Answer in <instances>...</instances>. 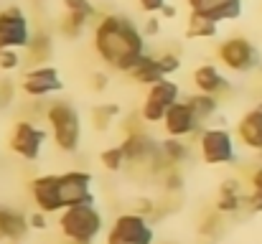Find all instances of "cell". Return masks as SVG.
I'll use <instances>...</instances> for the list:
<instances>
[{
	"instance_id": "1",
	"label": "cell",
	"mask_w": 262,
	"mask_h": 244,
	"mask_svg": "<svg viewBox=\"0 0 262 244\" xmlns=\"http://www.w3.org/2000/svg\"><path fill=\"white\" fill-rule=\"evenodd\" d=\"M94 51L117 72L133 74L145 59V36L133 23V18L110 13L94 26Z\"/></svg>"
},
{
	"instance_id": "2",
	"label": "cell",
	"mask_w": 262,
	"mask_h": 244,
	"mask_svg": "<svg viewBox=\"0 0 262 244\" xmlns=\"http://www.w3.org/2000/svg\"><path fill=\"white\" fill-rule=\"evenodd\" d=\"M59 229L61 234L69 239L72 244H92L102 227H104V219L99 214V209L94 204H82V206H69L59 214Z\"/></svg>"
},
{
	"instance_id": "3",
	"label": "cell",
	"mask_w": 262,
	"mask_h": 244,
	"mask_svg": "<svg viewBox=\"0 0 262 244\" xmlns=\"http://www.w3.org/2000/svg\"><path fill=\"white\" fill-rule=\"evenodd\" d=\"M46 122L51 127L54 143L61 153H77L82 143V117L69 102H54L46 109Z\"/></svg>"
},
{
	"instance_id": "4",
	"label": "cell",
	"mask_w": 262,
	"mask_h": 244,
	"mask_svg": "<svg viewBox=\"0 0 262 244\" xmlns=\"http://www.w3.org/2000/svg\"><path fill=\"white\" fill-rule=\"evenodd\" d=\"M216 56L234 74H250V72H255L262 64V56H260V51H257V46L250 38H245V36H229V38H224L219 43V49H216Z\"/></svg>"
},
{
	"instance_id": "5",
	"label": "cell",
	"mask_w": 262,
	"mask_h": 244,
	"mask_svg": "<svg viewBox=\"0 0 262 244\" xmlns=\"http://www.w3.org/2000/svg\"><path fill=\"white\" fill-rule=\"evenodd\" d=\"M199 156L206 165H229L237 161V143L227 127H204L199 132Z\"/></svg>"
},
{
	"instance_id": "6",
	"label": "cell",
	"mask_w": 262,
	"mask_h": 244,
	"mask_svg": "<svg viewBox=\"0 0 262 244\" xmlns=\"http://www.w3.org/2000/svg\"><path fill=\"white\" fill-rule=\"evenodd\" d=\"M107 244H156V229L148 216H140L138 211H125L112 221Z\"/></svg>"
},
{
	"instance_id": "7",
	"label": "cell",
	"mask_w": 262,
	"mask_h": 244,
	"mask_svg": "<svg viewBox=\"0 0 262 244\" xmlns=\"http://www.w3.org/2000/svg\"><path fill=\"white\" fill-rule=\"evenodd\" d=\"M33 41L28 18L20 8L0 10V51L3 49H28Z\"/></svg>"
},
{
	"instance_id": "8",
	"label": "cell",
	"mask_w": 262,
	"mask_h": 244,
	"mask_svg": "<svg viewBox=\"0 0 262 244\" xmlns=\"http://www.w3.org/2000/svg\"><path fill=\"white\" fill-rule=\"evenodd\" d=\"M46 140H49V132H46L43 127H38V125H33V122H28V120H23V122H18V125L13 127V132H10V150H13L15 156H20L23 161H38V156H41Z\"/></svg>"
},
{
	"instance_id": "9",
	"label": "cell",
	"mask_w": 262,
	"mask_h": 244,
	"mask_svg": "<svg viewBox=\"0 0 262 244\" xmlns=\"http://www.w3.org/2000/svg\"><path fill=\"white\" fill-rule=\"evenodd\" d=\"M31 196L36 201V209L43 214H61L64 206V196H61V175L46 173L31 181Z\"/></svg>"
},
{
	"instance_id": "10",
	"label": "cell",
	"mask_w": 262,
	"mask_h": 244,
	"mask_svg": "<svg viewBox=\"0 0 262 244\" xmlns=\"http://www.w3.org/2000/svg\"><path fill=\"white\" fill-rule=\"evenodd\" d=\"M20 89L33 97V99H41V97H49V94H56L64 89V81L59 77L56 66L51 64H38L33 69H28L20 79Z\"/></svg>"
},
{
	"instance_id": "11",
	"label": "cell",
	"mask_w": 262,
	"mask_h": 244,
	"mask_svg": "<svg viewBox=\"0 0 262 244\" xmlns=\"http://www.w3.org/2000/svg\"><path fill=\"white\" fill-rule=\"evenodd\" d=\"M163 130H166V138H178V140H183V138L199 135L204 127H201L199 117L193 115L191 104H188L186 99H181V102H176L173 107L166 112Z\"/></svg>"
},
{
	"instance_id": "12",
	"label": "cell",
	"mask_w": 262,
	"mask_h": 244,
	"mask_svg": "<svg viewBox=\"0 0 262 244\" xmlns=\"http://www.w3.org/2000/svg\"><path fill=\"white\" fill-rule=\"evenodd\" d=\"M61 175V196L64 206H82V204H94L92 193V173L87 170H67Z\"/></svg>"
},
{
	"instance_id": "13",
	"label": "cell",
	"mask_w": 262,
	"mask_h": 244,
	"mask_svg": "<svg viewBox=\"0 0 262 244\" xmlns=\"http://www.w3.org/2000/svg\"><path fill=\"white\" fill-rule=\"evenodd\" d=\"M188 10L214 23H224L242 15V0H188Z\"/></svg>"
},
{
	"instance_id": "14",
	"label": "cell",
	"mask_w": 262,
	"mask_h": 244,
	"mask_svg": "<svg viewBox=\"0 0 262 244\" xmlns=\"http://www.w3.org/2000/svg\"><path fill=\"white\" fill-rule=\"evenodd\" d=\"M237 140L247 148V150H262V99L239 117L237 122Z\"/></svg>"
},
{
	"instance_id": "15",
	"label": "cell",
	"mask_w": 262,
	"mask_h": 244,
	"mask_svg": "<svg viewBox=\"0 0 262 244\" xmlns=\"http://www.w3.org/2000/svg\"><path fill=\"white\" fill-rule=\"evenodd\" d=\"M193 86H196V92L211 94V97H219V99L232 92L229 79H227L214 64H201V66L193 72Z\"/></svg>"
},
{
	"instance_id": "16",
	"label": "cell",
	"mask_w": 262,
	"mask_h": 244,
	"mask_svg": "<svg viewBox=\"0 0 262 244\" xmlns=\"http://www.w3.org/2000/svg\"><path fill=\"white\" fill-rule=\"evenodd\" d=\"M245 209V193H242V183L237 178H229L222 183L219 188V198L214 204V211L227 216V214H237Z\"/></svg>"
},
{
	"instance_id": "17",
	"label": "cell",
	"mask_w": 262,
	"mask_h": 244,
	"mask_svg": "<svg viewBox=\"0 0 262 244\" xmlns=\"http://www.w3.org/2000/svg\"><path fill=\"white\" fill-rule=\"evenodd\" d=\"M31 229L28 224V216H23L20 211L15 209H8V206H0V242H18L26 237V232Z\"/></svg>"
},
{
	"instance_id": "18",
	"label": "cell",
	"mask_w": 262,
	"mask_h": 244,
	"mask_svg": "<svg viewBox=\"0 0 262 244\" xmlns=\"http://www.w3.org/2000/svg\"><path fill=\"white\" fill-rule=\"evenodd\" d=\"M145 99L158 104V107H163V109H171L176 102H181V86L171 79H163L158 84H153V86H148V97Z\"/></svg>"
},
{
	"instance_id": "19",
	"label": "cell",
	"mask_w": 262,
	"mask_h": 244,
	"mask_svg": "<svg viewBox=\"0 0 262 244\" xmlns=\"http://www.w3.org/2000/svg\"><path fill=\"white\" fill-rule=\"evenodd\" d=\"M130 77H133V81H138V84H143V86H153V84H158V81L168 79V77L161 72V66H158V61H156L153 54H145V59L138 64V69H135Z\"/></svg>"
},
{
	"instance_id": "20",
	"label": "cell",
	"mask_w": 262,
	"mask_h": 244,
	"mask_svg": "<svg viewBox=\"0 0 262 244\" xmlns=\"http://www.w3.org/2000/svg\"><path fill=\"white\" fill-rule=\"evenodd\" d=\"M186 102L191 104V109H193V115L199 117L201 125H204L206 120H214L216 112H219V97H211V94H201V92H196V94L186 97Z\"/></svg>"
},
{
	"instance_id": "21",
	"label": "cell",
	"mask_w": 262,
	"mask_h": 244,
	"mask_svg": "<svg viewBox=\"0 0 262 244\" xmlns=\"http://www.w3.org/2000/svg\"><path fill=\"white\" fill-rule=\"evenodd\" d=\"M216 31H219V23H214V20H209V18H204V15H196V13L188 15L186 38H193V41H196V38H214Z\"/></svg>"
},
{
	"instance_id": "22",
	"label": "cell",
	"mask_w": 262,
	"mask_h": 244,
	"mask_svg": "<svg viewBox=\"0 0 262 244\" xmlns=\"http://www.w3.org/2000/svg\"><path fill=\"white\" fill-rule=\"evenodd\" d=\"M161 153H163V158H166V163H168L171 168H178L181 163L188 161V156H191L188 145H186L183 140H178V138H166V140L161 143Z\"/></svg>"
},
{
	"instance_id": "23",
	"label": "cell",
	"mask_w": 262,
	"mask_h": 244,
	"mask_svg": "<svg viewBox=\"0 0 262 244\" xmlns=\"http://www.w3.org/2000/svg\"><path fill=\"white\" fill-rule=\"evenodd\" d=\"M99 163H102L104 170H110V173H120V170L127 165V156H125V150H122L120 145H112V148H107V150L99 153Z\"/></svg>"
},
{
	"instance_id": "24",
	"label": "cell",
	"mask_w": 262,
	"mask_h": 244,
	"mask_svg": "<svg viewBox=\"0 0 262 244\" xmlns=\"http://www.w3.org/2000/svg\"><path fill=\"white\" fill-rule=\"evenodd\" d=\"M117 115H120V107L117 104H112V102L110 104H97L92 109V125H94V130H107Z\"/></svg>"
},
{
	"instance_id": "25",
	"label": "cell",
	"mask_w": 262,
	"mask_h": 244,
	"mask_svg": "<svg viewBox=\"0 0 262 244\" xmlns=\"http://www.w3.org/2000/svg\"><path fill=\"white\" fill-rule=\"evenodd\" d=\"M89 23V15H79V13H67L64 20H61V33L67 38H79L84 33Z\"/></svg>"
},
{
	"instance_id": "26",
	"label": "cell",
	"mask_w": 262,
	"mask_h": 244,
	"mask_svg": "<svg viewBox=\"0 0 262 244\" xmlns=\"http://www.w3.org/2000/svg\"><path fill=\"white\" fill-rule=\"evenodd\" d=\"M26 51L31 54L33 61H46L49 54H51V38H49V36H36Z\"/></svg>"
},
{
	"instance_id": "27",
	"label": "cell",
	"mask_w": 262,
	"mask_h": 244,
	"mask_svg": "<svg viewBox=\"0 0 262 244\" xmlns=\"http://www.w3.org/2000/svg\"><path fill=\"white\" fill-rule=\"evenodd\" d=\"M156 61H158L161 72H163L168 79H171V74H176V72L181 69V56H178L176 51H163V54H158Z\"/></svg>"
},
{
	"instance_id": "28",
	"label": "cell",
	"mask_w": 262,
	"mask_h": 244,
	"mask_svg": "<svg viewBox=\"0 0 262 244\" xmlns=\"http://www.w3.org/2000/svg\"><path fill=\"white\" fill-rule=\"evenodd\" d=\"M163 188H166L168 193H178V191L183 188V175H181L178 168H168V170L163 173Z\"/></svg>"
},
{
	"instance_id": "29",
	"label": "cell",
	"mask_w": 262,
	"mask_h": 244,
	"mask_svg": "<svg viewBox=\"0 0 262 244\" xmlns=\"http://www.w3.org/2000/svg\"><path fill=\"white\" fill-rule=\"evenodd\" d=\"M64 10L67 13H79V15H94V5L92 0H64Z\"/></svg>"
},
{
	"instance_id": "30",
	"label": "cell",
	"mask_w": 262,
	"mask_h": 244,
	"mask_svg": "<svg viewBox=\"0 0 262 244\" xmlns=\"http://www.w3.org/2000/svg\"><path fill=\"white\" fill-rule=\"evenodd\" d=\"M18 66H20L18 51H15V49H3V51H0V69H3V72H13V69H18Z\"/></svg>"
},
{
	"instance_id": "31",
	"label": "cell",
	"mask_w": 262,
	"mask_h": 244,
	"mask_svg": "<svg viewBox=\"0 0 262 244\" xmlns=\"http://www.w3.org/2000/svg\"><path fill=\"white\" fill-rule=\"evenodd\" d=\"M245 209L250 214H262V193H257V191L245 193Z\"/></svg>"
},
{
	"instance_id": "32",
	"label": "cell",
	"mask_w": 262,
	"mask_h": 244,
	"mask_svg": "<svg viewBox=\"0 0 262 244\" xmlns=\"http://www.w3.org/2000/svg\"><path fill=\"white\" fill-rule=\"evenodd\" d=\"M166 3H168V0H138L140 10L148 13V15H158V13L166 8Z\"/></svg>"
},
{
	"instance_id": "33",
	"label": "cell",
	"mask_w": 262,
	"mask_h": 244,
	"mask_svg": "<svg viewBox=\"0 0 262 244\" xmlns=\"http://www.w3.org/2000/svg\"><path fill=\"white\" fill-rule=\"evenodd\" d=\"M158 33H161V18L158 15H148V20L143 26V36L145 38H156Z\"/></svg>"
},
{
	"instance_id": "34",
	"label": "cell",
	"mask_w": 262,
	"mask_h": 244,
	"mask_svg": "<svg viewBox=\"0 0 262 244\" xmlns=\"http://www.w3.org/2000/svg\"><path fill=\"white\" fill-rule=\"evenodd\" d=\"M28 224H31V229H38V232H43V229L49 227V214H43V211H36V214H31V216H28Z\"/></svg>"
},
{
	"instance_id": "35",
	"label": "cell",
	"mask_w": 262,
	"mask_h": 244,
	"mask_svg": "<svg viewBox=\"0 0 262 244\" xmlns=\"http://www.w3.org/2000/svg\"><path fill=\"white\" fill-rule=\"evenodd\" d=\"M107 84H110V77H107L104 72H94V74H92V89H94V92H104Z\"/></svg>"
},
{
	"instance_id": "36",
	"label": "cell",
	"mask_w": 262,
	"mask_h": 244,
	"mask_svg": "<svg viewBox=\"0 0 262 244\" xmlns=\"http://www.w3.org/2000/svg\"><path fill=\"white\" fill-rule=\"evenodd\" d=\"M133 211H138L140 216H150V214L156 211V201H150V198H140L138 206H135Z\"/></svg>"
},
{
	"instance_id": "37",
	"label": "cell",
	"mask_w": 262,
	"mask_h": 244,
	"mask_svg": "<svg viewBox=\"0 0 262 244\" xmlns=\"http://www.w3.org/2000/svg\"><path fill=\"white\" fill-rule=\"evenodd\" d=\"M10 102H13V84L3 81L0 84V104H10Z\"/></svg>"
},
{
	"instance_id": "38",
	"label": "cell",
	"mask_w": 262,
	"mask_h": 244,
	"mask_svg": "<svg viewBox=\"0 0 262 244\" xmlns=\"http://www.w3.org/2000/svg\"><path fill=\"white\" fill-rule=\"evenodd\" d=\"M250 186H252V191L262 193V165H257V168L252 170V175H250Z\"/></svg>"
},
{
	"instance_id": "39",
	"label": "cell",
	"mask_w": 262,
	"mask_h": 244,
	"mask_svg": "<svg viewBox=\"0 0 262 244\" xmlns=\"http://www.w3.org/2000/svg\"><path fill=\"white\" fill-rule=\"evenodd\" d=\"M176 15H178V8L171 5V3H166V8L161 10V18H176Z\"/></svg>"
},
{
	"instance_id": "40",
	"label": "cell",
	"mask_w": 262,
	"mask_h": 244,
	"mask_svg": "<svg viewBox=\"0 0 262 244\" xmlns=\"http://www.w3.org/2000/svg\"><path fill=\"white\" fill-rule=\"evenodd\" d=\"M257 156H260V161H262V150H260V153H257Z\"/></svg>"
}]
</instances>
